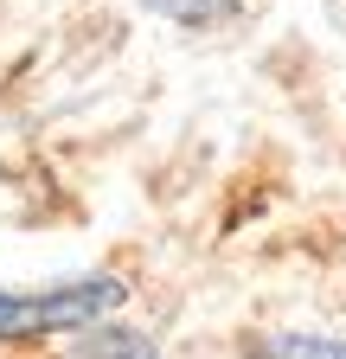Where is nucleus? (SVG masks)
I'll return each mask as SVG.
<instances>
[{"mask_svg": "<svg viewBox=\"0 0 346 359\" xmlns=\"http://www.w3.org/2000/svg\"><path fill=\"white\" fill-rule=\"evenodd\" d=\"M122 302L116 276H90V283H64V289H32V295H7L0 289V340H39V334H64V327H90Z\"/></svg>", "mask_w": 346, "mask_h": 359, "instance_id": "obj_1", "label": "nucleus"}, {"mask_svg": "<svg viewBox=\"0 0 346 359\" xmlns=\"http://www.w3.org/2000/svg\"><path fill=\"white\" fill-rule=\"evenodd\" d=\"M244 359H346V346L314 334H270V340H250Z\"/></svg>", "mask_w": 346, "mask_h": 359, "instance_id": "obj_2", "label": "nucleus"}, {"mask_svg": "<svg viewBox=\"0 0 346 359\" xmlns=\"http://www.w3.org/2000/svg\"><path fill=\"white\" fill-rule=\"evenodd\" d=\"M77 359H154V346L141 334H90Z\"/></svg>", "mask_w": 346, "mask_h": 359, "instance_id": "obj_3", "label": "nucleus"}]
</instances>
